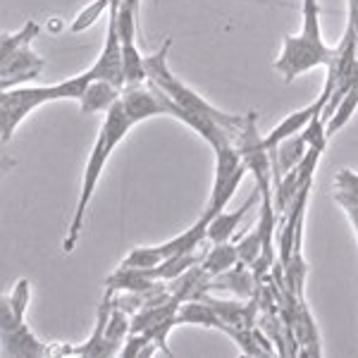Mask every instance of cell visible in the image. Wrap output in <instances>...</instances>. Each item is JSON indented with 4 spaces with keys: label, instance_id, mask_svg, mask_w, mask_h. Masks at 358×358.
Segmentation results:
<instances>
[{
    "label": "cell",
    "instance_id": "20",
    "mask_svg": "<svg viewBox=\"0 0 358 358\" xmlns=\"http://www.w3.org/2000/svg\"><path fill=\"white\" fill-rule=\"evenodd\" d=\"M356 108H358V86H354V89L346 94L342 101H339V106H337V110L332 113V117L325 122V134L327 138L337 134L342 127H346V122H349L351 117H354V113H356Z\"/></svg>",
    "mask_w": 358,
    "mask_h": 358
},
{
    "label": "cell",
    "instance_id": "2",
    "mask_svg": "<svg viewBox=\"0 0 358 358\" xmlns=\"http://www.w3.org/2000/svg\"><path fill=\"white\" fill-rule=\"evenodd\" d=\"M303 22L301 31L294 36H285L280 57L273 62V69L285 82H294L301 74H308L315 67H330L337 55V48L325 43L320 29V3L303 0L301 5Z\"/></svg>",
    "mask_w": 358,
    "mask_h": 358
},
{
    "label": "cell",
    "instance_id": "25",
    "mask_svg": "<svg viewBox=\"0 0 358 358\" xmlns=\"http://www.w3.org/2000/svg\"><path fill=\"white\" fill-rule=\"evenodd\" d=\"M334 182H337L339 192H349V194L358 196V172H354V170H339L337 177H334Z\"/></svg>",
    "mask_w": 358,
    "mask_h": 358
},
{
    "label": "cell",
    "instance_id": "11",
    "mask_svg": "<svg viewBox=\"0 0 358 358\" xmlns=\"http://www.w3.org/2000/svg\"><path fill=\"white\" fill-rule=\"evenodd\" d=\"M113 294L115 292H106L101 299V306H98V313H96V325H94V332H91V337L86 339L84 344L74 346L72 356H117L120 349L115 346L110 339H108V320H110L113 315Z\"/></svg>",
    "mask_w": 358,
    "mask_h": 358
},
{
    "label": "cell",
    "instance_id": "10",
    "mask_svg": "<svg viewBox=\"0 0 358 358\" xmlns=\"http://www.w3.org/2000/svg\"><path fill=\"white\" fill-rule=\"evenodd\" d=\"M330 94H332V89H327V86H322V91H320V96L315 98L310 106H306L301 108V110H294L287 115L285 120H282L280 124L275 127L270 134H265V146L273 151V148L280 146L282 141H287V138H292V136H296V134H301V131L308 127L310 122H313L315 117H320L322 110L327 108V101H330Z\"/></svg>",
    "mask_w": 358,
    "mask_h": 358
},
{
    "label": "cell",
    "instance_id": "1",
    "mask_svg": "<svg viewBox=\"0 0 358 358\" xmlns=\"http://www.w3.org/2000/svg\"><path fill=\"white\" fill-rule=\"evenodd\" d=\"M131 127H136V124H134V120L127 115L124 106H122V98H120L110 110L106 113V120H103L101 131H98V136H96V143H94V148H91V155H89V160H86L82 192H79L77 208H74V215H72V222H69L65 244H62V251L65 253H72L74 248H77V241H79V236H82V227L86 220V208H89L91 199H94L103 170H106L113 151L131 131Z\"/></svg>",
    "mask_w": 358,
    "mask_h": 358
},
{
    "label": "cell",
    "instance_id": "22",
    "mask_svg": "<svg viewBox=\"0 0 358 358\" xmlns=\"http://www.w3.org/2000/svg\"><path fill=\"white\" fill-rule=\"evenodd\" d=\"M108 339L117 346L120 349V354H122V346L127 342V337L131 334V315L129 313H124V310H120V308H113V315H110V320H108Z\"/></svg>",
    "mask_w": 358,
    "mask_h": 358
},
{
    "label": "cell",
    "instance_id": "17",
    "mask_svg": "<svg viewBox=\"0 0 358 358\" xmlns=\"http://www.w3.org/2000/svg\"><path fill=\"white\" fill-rule=\"evenodd\" d=\"M179 325H201V327H213V330H227V325L222 322V317L217 315V310L213 308L206 299L199 301H184L179 306L177 313Z\"/></svg>",
    "mask_w": 358,
    "mask_h": 358
},
{
    "label": "cell",
    "instance_id": "16",
    "mask_svg": "<svg viewBox=\"0 0 358 358\" xmlns=\"http://www.w3.org/2000/svg\"><path fill=\"white\" fill-rule=\"evenodd\" d=\"M120 98H122V89L117 84L108 82V79H94L86 94L79 98V110H82V115H106Z\"/></svg>",
    "mask_w": 358,
    "mask_h": 358
},
{
    "label": "cell",
    "instance_id": "19",
    "mask_svg": "<svg viewBox=\"0 0 358 358\" xmlns=\"http://www.w3.org/2000/svg\"><path fill=\"white\" fill-rule=\"evenodd\" d=\"M41 34V24H38L36 20H29L24 27L17 29V31H5L3 36H0V57H8L10 53H15V50L24 48L34 41V38Z\"/></svg>",
    "mask_w": 358,
    "mask_h": 358
},
{
    "label": "cell",
    "instance_id": "23",
    "mask_svg": "<svg viewBox=\"0 0 358 358\" xmlns=\"http://www.w3.org/2000/svg\"><path fill=\"white\" fill-rule=\"evenodd\" d=\"M236 248H239V261L248 265V268H253L263 253V239H261V234H258V227L241 236V239L236 241Z\"/></svg>",
    "mask_w": 358,
    "mask_h": 358
},
{
    "label": "cell",
    "instance_id": "15",
    "mask_svg": "<svg viewBox=\"0 0 358 358\" xmlns=\"http://www.w3.org/2000/svg\"><path fill=\"white\" fill-rule=\"evenodd\" d=\"M308 148H310V143H308V138H306V134L301 131V134L287 138V141H282L280 146L270 151V155H273L275 184L280 182V179L285 177L287 172H292L294 167H299V165L303 163Z\"/></svg>",
    "mask_w": 358,
    "mask_h": 358
},
{
    "label": "cell",
    "instance_id": "5",
    "mask_svg": "<svg viewBox=\"0 0 358 358\" xmlns=\"http://www.w3.org/2000/svg\"><path fill=\"white\" fill-rule=\"evenodd\" d=\"M213 153H215V177H213L210 196H208V203L203 210V215L208 220L220 215L224 208H227V203L232 201V196L236 192V187L241 184V179L248 175L234 141L222 143V146L215 148Z\"/></svg>",
    "mask_w": 358,
    "mask_h": 358
},
{
    "label": "cell",
    "instance_id": "18",
    "mask_svg": "<svg viewBox=\"0 0 358 358\" xmlns=\"http://www.w3.org/2000/svg\"><path fill=\"white\" fill-rule=\"evenodd\" d=\"M236 263H239L236 241H224V244H210V248L206 251V258L201 261V268L210 277H215L232 270Z\"/></svg>",
    "mask_w": 358,
    "mask_h": 358
},
{
    "label": "cell",
    "instance_id": "24",
    "mask_svg": "<svg viewBox=\"0 0 358 358\" xmlns=\"http://www.w3.org/2000/svg\"><path fill=\"white\" fill-rule=\"evenodd\" d=\"M5 299H8L10 308H13V313L17 317H24L29 308V280H17L15 289L5 294Z\"/></svg>",
    "mask_w": 358,
    "mask_h": 358
},
{
    "label": "cell",
    "instance_id": "21",
    "mask_svg": "<svg viewBox=\"0 0 358 358\" xmlns=\"http://www.w3.org/2000/svg\"><path fill=\"white\" fill-rule=\"evenodd\" d=\"M106 13H110V0H94V3H89L86 8L79 10L77 17L72 20L69 34H82L86 29H91Z\"/></svg>",
    "mask_w": 358,
    "mask_h": 358
},
{
    "label": "cell",
    "instance_id": "12",
    "mask_svg": "<svg viewBox=\"0 0 358 358\" xmlns=\"http://www.w3.org/2000/svg\"><path fill=\"white\" fill-rule=\"evenodd\" d=\"M263 194L261 189H253L251 196L244 201V203L239 206V210H232V213H220V215H215L208 224V244H224V241H232L236 239V229H239V224L244 222L246 213L251 210L256 203H261Z\"/></svg>",
    "mask_w": 358,
    "mask_h": 358
},
{
    "label": "cell",
    "instance_id": "7",
    "mask_svg": "<svg viewBox=\"0 0 358 358\" xmlns=\"http://www.w3.org/2000/svg\"><path fill=\"white\" fill-rule=\"evenodd\" d=\"M208 224H210V220H208L206 215H201L199 222H194L187 232H182L179 236H175V239L165 241V244L131 248L122 261V265H127V268H155V265L163 263L165 258L199 251V248L208 246Z\"/></svg>",
    "mask_w": 358,
    "mask_h": 358
},
{
    "label": "cell",
    "instance_id": "14",
    "mask_svg": "<svg viewBox=\"0 0 358 358\" xmlns=\"http://www.w3.org/2000/svg\"><path fill=\"white\" fill-rule=\"evenodd\" d=\"M229 292L234 294L236 299H248L258 296V289H261V285H258L256 275H253V268H248L244 263H236L232 270H227V273L222 275H215L210 280V292Z\"/></svg>",
    "mask_w": 358,
    "mask_h": 358
},
{
    "label": "cell",
    "instance_id": "13",
    "mask_svg": "<svg viewBox=\"0 0 358 358\" xmlns=\"http://www.w3.org/2000/svg\"><path fill=\"white\" fill-rule=\"evenodd\" d=\"M165 289H167V282L153 280V277L146 273V268H127V265H120V268L108 275V280H106V292L155 294V292H165Z\"/></svg>",
    "mask_w": 358,
    "mask_h": 358
},
{
    "label": "cell",
    "instance_id": "3",
    "mask_svg": "<svg viewBox=\"0 0 358 358\" xmlns=\"http://www.w3.org/2000/svg\"><path fill=\"white\" fill-rule=\"evenodd\" d=\"M170 45H172V38H165L163 45H160L153 55H146L148 82H151L153 86H158V89L163 91L170 101H175L179 108H184V110H196V113H203V115H208V117L217 120V122H220L236 141L239 131L244 129L246 115L241 117V115L224 113V110H220V108L213 106V103H208L201 94H196L194 89H189V86L184 84L175 72H172L170 65H167V53H170Z\"/></svg>",
    "mask_w": 358,
    "mask_h": 358
},
{
    "label": "cell",
    "instance_id": "4",
    "mask_svg": "<svg viewBox=\"0 0 358 358\" xmlns=\"http://www.w3.org/2000/svg\"><path fill=\"white\" fill-rule=\"evenodd\" d=\"M53 101H65L60 84L53 86H22V89L0 91V143L8 146L13 141L17 127L24 122L36 108Z\"/></svg>",
    "mask_w": 358,
    "mask_h": 358
},
{
    "label": "cell",
    "instance_id": "8",
    "mask_svg": "<svg viewBox=\"0 0 358 358\" xmlns=\"http://www.w3.org/2000/svg\"><path fill=\"white\" fill-rule=\"evenodd\" d=\"M0 349L3 356H53V344L43 342L34 334L24 317H17L10 308L8 299H0Z\"/></svg>",
    "mask_w": 358,
    "mask_h": 358
},
{
    "label": "cell",
    "instance_id": "9",
    "mask_svg": "<svg viewBox=\"0 0 358 358\" xmlns=\"http://www.w3.org/2000/svg\"><path fill=\"white\" fill-rule=\"evenodd\" d=\"M45 60L29 45L15 50L8 57H0V89H17L22 84L34 82L41 77Z\"/></svg>",
    "mask_w": 358,
    "mask_h": 358
},
{
    "label": "cell",
    "instance_id": "6",
    "mask_svg": "<svg viewBox=\"0 0 358 358\" xmlns=\"http://www.w3.org/2000/svg\"><path fill=\"white\" fill-rule=\"evenodd\" d=\"M236 148L239 155L244 160L246 170L251 172L256 179V187L261 189L263 199H273L275 194V170H273V155L270 148L265 146V138L258 134V115L256 113H246V122L244 129L236 136Z\"/></svg>",
    "mask_w": 358,
    "mask_h": 358
}]
</instances>
